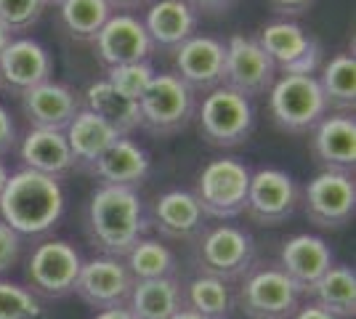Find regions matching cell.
I'll return each instance as SVG.
<instances>
[{"instance_id":"obj_1","label":"cell","mask_w":356,"mask_h":319,"mask_svg":"<svg viewBox=\"0 0 356 319\" xmlns=\"http://www.w3.org/2000/svg\"><path fill=\"white\" fill-rule=\"evenodd\" d=\"M64 202L67 197L61 181L22 167L16 173H8L6 189L0 195V215L3 224H8L19 234L40 237L59 224Z\"/></svg>"},{"instance_id":"obj_2","label":"cell","mask_w":356,"mask_h":319,"mask_svg":"<svg viewBox=\"0 0 356 319\" xmlns=\"http://www.w3.org/2000/svg\"><path fill=\"white\" fill-rule=\"evenodd\" d=\"M147 229L144 205L136 189L99 186L88 202V231L104 256L125 259Z\"/></svg>"},{"instance_id":"obj_3","label":"cell","mask_w":356,"mask_h":319,"mask_svg":"<svg viewBox=\"0 0 356 319\" xmlns=\"http://www.w3.org/2000/svg\"><path fill=\"white\" fill-rule=\"evenodd\" d=\"M268 109L282 131L309 133L330 106L314 75H280L268 91Z\"/></svg>"},{"instance_id":"obj_4","label":"cell","mask_w":356,"mask_h":319,"mask_svg":"<svg viewBox=\"0 0 356 319\" xmlns=\"http://www.w3.org/2000/svg\"><path fill=\"white\" fill-rule=\"evenodd\" d=\"M197 122L205 144L218 149H234L250 138L255 128V109L242 93L218 85L205 96Z\"/></svg>"},{"instance_id":"obj_5","label":"cell","mask_w":356,"mask_h":319,"mask_svg":"<svg viewBox=\"0 0 356 319\" xmlns=\"http://www.w3.org/2000/svg\"><path fill=\"white\" fill-rule=\"evenodd\" d=\"M194 109H197V96L176 72L154 75L147 93L138 101L141 128L157 136H173L184 131L192 122Z\"/></svg>"},{"instance_id":"obj_6","label":"cell","mask_w":356,"mask_h":319,"mask_svg":"<svg viewBox=\"0 0 356 319\" xmlns=\"http://www.w3.org/2000/svg\"><path fill=\"white\" fill-rule=\"evenodd\" d=\"M248 186H250V167L237 157H218L210 160L197 176L194 197L205 215L234 218L245 213Z\"/></svg>"},{"instance_id":"obj_7","label":"cell","mask_w":356,"mask_h":319,"mask_svg":"<svg viewBox=\"0 0 356 319\" xmlns=\"http://www.w3.org/2000/svg\"><path fill=\"white\" fill-rule=\"evenodd\" d=\"M255 40L274 61L277 75H314L322 61L319 40L290 19L268 22Z\"/></svg>"},{"instance_id":"obj_8","label":"cell","mask_w":356,"mask_h":319,"mask_svg":"<svg viewBox=\"0 0 356 319\" xmlns=\"http://www.w3.org/2000/svg\"><path fill=\"white\" fill-rule=\"evenodd\" d=\"M239 309L252 319H290L300 309V290L282 269H255L239 288Z\"/></svg>"},{"instance_id":"obj_9","label":"cell","mask_w":356,"mask_h":319,"mask_svg":"<svg viewBox=\"0 0 356 319\" xmlns=\"http://www.w3.org/2000/svg\"><path fill=\"white\" fill-rule=\"evenodd\" d=\"M303 208L314 227L341 229L356 211V183L348 173L322 170L303 189Z\"/></svg>"},{"instance_id":"obj_10","label":"cell","mask_w":356,"mask_h":319,"mask_svg":"<svg viewBox=\"0 0 356 319\" xmlns=\"http://www.w3.org/2000/svg\"><path fill=\"white\" fill-rule=\"evenodd\" d=\"M277 67L266 56V51L258 46L255 38L232 35L226 43V69L223 85L242 93L245 99L266 96L277 80Z\"/></svg>"},{"instance_id":"obj_11","label":"cell","mask_w":356,"mask_h":319,"mask_svg":"<svg viewBox=\"0 0 356 319\" xmlns=\"http://www.w3.org/2000/svg\"><path fill=\"white\" fill-rule=\"evenodd\" d=\"M298 199L300 192L290 173L280 167H261L250 173L245 213L261 227H280L296 213Z\"/></svg>"},{"instance_id":"obj_12","label":"cell","mask_w":356,"mask_h":319,"mask_svg":"<svg viewBox=\"0 0 356 319\" xmlns=\"http://www.w3.org/2000/svg\"><path fill=\"white\" fill-rule=\"evenodd\" d=\"M200 269L218 279H237L250 272L255 259L252 237L239 227L218 224L200 237Z\"/></svg>"},{"instance_id":"obj_13","label":"cell","mask_w":356,"mask_h":319,"mask_svg":"<svg viewBox=\"0 0 356 319\" xmlns=\"http://www.w3.org/2000/svg\"><path fill=\"white\" fill-rule=\"evenodd\" d=\"M80 266H83V259L74 250V245L64 240H48L35 247L30 266H27V279L38 295L64 298L74 293Z\"/></svg>"},{"instance_id":"obj_14","label":"cell","mask_w":356,"mask_h":319,"mask_svg":"<svg viewBox=\"0 0 356 319\" xmlns=\"http://www.w3.org/2000/svg\"><path fill=\"white\" fill-rule=\"evenodd\" d=\"M176 56V75L192 88L194 93L223 85V69H226V43L210 35H192L173 51Z\"/></svg>"},{"instance_id":"obj_15","label":"cell","mask_w":356,"mask_h":319,"mask_svg":"<svg viewBox=\"0 0 356 319\" xmlns=\"http://www.w3.org/2000/svg\"><path fill=\"white\" fill-rule=\"evenodd\" d=\"M134 274L120 259L102 256L80 266L74 293L93 309H115L128 301L134 290Z\"/></svg>"},{"instance_id":"obj_16","label":"cell","mask_w":356,"mask_h":319,"mask_svg":"<svg viewBox=\"0 0 356 319\" xmlns=\"http://www.w3.org/2000/svg\"><path fill=\"white\" fill-rule=\"evenodd\" d=\"M45 80H54L51 51L35 38H14L0 56V88L22 96Z\"/></svg>"},{"instance_id":"obj_17","label":"cell","mask_w":356,"mask_h":319,"mask_svg":"<svg viewBox=\"0 0 356 319\" xmlns=\"http://www.w3.org/2000/svg\"><path fill=\"white\" fill-rule=\"evenodd\" d=\"M96 59L109 67L118 64H134V61H149L152 56V40L147 35L144 22L136 14H112L102 32L93 40Z\"/></svg>"},{"instance_id":"obj_18","label":"cell","mask_w":356,"mask_h":319,"mask_svg":"<svg viewBox=\"0 0 356 319\" xmlns=\"http://www.w3.org/2000/svg\"><path fill=\"white\" fill-rule=\"evenodd\" d=\"M312 152L322 170L354 176L356 165V120L348 112L325 115L314 125Z\"/></svg>"},{"instance_id":"obj_19","label":"cell","mask_w":356,"mask_h":319,"mask_svg":"<svg viewBox=\"0 0 356 319\" xmlns=\"http://www.w3.org/2000/svg\"><path fill=\"white\" fill-rule=\"evenodd\" d=\"M80 106H83L80 96L70 85L56 80H45L27 93H22V112L30 120V128L67 131Z\"/></svg>"},{"instance_id":"obj_20","label":"cell","mask_w":356,"mask_h":319,"mask_svg":"<svg viewBox=\"0 0 356 319\" xmlns=\"http://www.w3.org/2000/svg\"><path fill=\"white\" fill-rule=\"evenodd\" d=\"M332 266L330 245L316 234H296L282 245L280 269H282L300 293H312V288Z\"/></svg>"},{"instance_id":"obj_21","label":"cell","mask_w":356,"mask_h":319,"mask_svg":"<svg viewBox=\"0 0 356 319\" xmlns=\"http://www.w3.org/2000/svg\"><path fill=\"white\" fill-rule=\"evenodd\" d=\"M200 14L186 0H154L147 6L144 27L152 46L160 51H176L184 40L197 35Z\"/></svg>"},{"instance_id":"obj_22","label":"cell","mask_w":356,"mask_h":319,"mask_svg":"<svg viewBox=\"0 0 356 319\" xmlns=\"http://www.w3.org/2000/svg\"><path fill=\"white\" fill-rule=\"evenodd\" d=\"M152 160L144 147H138L131 136H120L109 149H106L88 173L96 176L104 186H128L136 189L147 181Z\"/></svg>"},{"instance_id":"obj_23","label":"cell","mask_w":356,"mask_h":319,"mask_svg":"<svg viewBox=\"0 0 356 319\" xmlns=\"http://www.w3.org/2000/svg\"><path fill=\"white\" fill-rule=\"evenodd\" d=\"M22 163L27 170L43 173L61 181L74 170L72 149L67 144L64 131H48V128H30V133L22 141Z\"/></svg>"},{"instance_id":"obj_24","label":"cell","mask_w":356,"mask_h":319,"mask_svg":"<svg viewBox=\"0 0 356 319\" xmlns=\"http://www.w3.org/2000/svg\"><path fill=\"white\" fill-rule=\"evenodd\" d=\"M64 136H67V144H70V149H72L74 167L90 170L93 163L118 141L120 133L104 120V117H99L96 112L80 106L77 115L72 117V122L67 125Z\"/></svg>"},{"instance_id":"obj_25","label":"cell","mask_w":356,"mask_h":319,"mask_svg":"<svg viewBox=\"0 0 356 319\" xmlns=\"http://www.w3.org/2000/svg\"><path fill=\"white\" fill-rule=\"evenodd\" d=\"M205 213L194 197V192L186 189H170L154 205V224L170 240H189L202 229Z\"/></svg>"},{"instance_id":"obj_26","label":"cell","mask_w":356,"mask_h":319,"mask_svg":"<svg viewBox=\"0 0 356 319\" xmlns=\"http://www.w3.org/2000/svg\"><path fill=\"white\" fill-rule=\"evenodd\" d=\"M128 309L136 319H170L181 309V288L176 277L136 279L128 295Z\"/></svg>"},{"instance_id":"obj_27","label":"cell","mask_w":356,"mask_h":319,"mask_svg":"<svg viewBox=\"0 0 356 319\" xmlns=\"http://www.w3.org/2000/svg\"><path fill=\"white\" fill-rule=\"evenodd\" d=\"M86 109L96 112L99 117H104L120 136H131L136 128H141V112L136 101H128L125 96H120L106 80L90 83L86 91Z\"/></svg>"},{"instance_id":"obj_28","label":"cell","mask_w":356,"mask_h":319,"mask_svg":"<svg viewBox=\"0 0 356 319\" xmlns=\"http://www.w3.org/2000/svg\"><path fill=\"white\" fill-rule=\"evenodd\" d=\"M59 24L77 43H93L106 22L112 19L115 8L106 0H61Z\"/></svg>"},{"instance_id":"obj_29","label":"cell","mask_w":356,"mask_h":319,"mask_svg":"<svg viewBox=\"0 0 356 319\" xmlns=\"http://www.w3.org/2000/svg\"><path fill=\"white\" fill-rule=\"evenodd\" d=\"M314 304L322 306L335 319L356 314V274L351 266H330L325 277L312 288Z\"/></svg>"},{"instance_id":"obj_30","label":"cell","mask_w":356,"mask_h":319,"mask_svg":"<svg viewBox=\"0 0 356 319\" xmlns=\"http://www.w3.org/2000/svg\"><path fill=\"white\" fill-rule=\"evenodd\" d=\"M322 93L327 99V106L348 112L356 104V59L354 54H338L325 64L322 75L316 77Z\"/></svg>"},{"instance_id":"obj_31","label":"cell","mask_w":356,"mask_h":319,"mask_svg":"<svg viewBox=\"0 0 356 319\" xmlns=\"http://www.w3.org/2000/svg\"><path fill=\"white\" fill-rule=\"evenodd\" d=\"M125 259H128L125 266L134 274V279H160V277H173L176 272V256L170 253V247L152 237H141L128 250Z\"/></svg>"},{"instance_id":"obj_32","label":"cell","mask_w":356,"mask_h":319,"mask_svg":"<svg viewBox=\"0 0 356 319\" xmlns=\"http://www.w3.org/2000/svg\"><path fill=\"white\" fill-rule=\"evenodd\" d=\"M186 298H189L192 311H197L200 317L205 319H223L232 309L226 282L218 279V277H210V274L194 277L189 282V288H186Z\"/></svg>"},{"instance_id":"obj_33","label":"cell","mask_w":356,"mask_h":319,"mask_svg":"<svg viewBox=\"0 0 356 319\" xmlns=\"http://www.w3.org/2000/svg\"><path fill=\"white\" fill-rule=\"evenodd\" d=\"M154 67L152 61H134V64H118V67H109L106 69V83L120 93L125 96L128 101H141V96L147 93L149 83L154 80Z\"/></svg>"},{"instance_id":"obj_34","label":"cell","mask_w":356,"mask_h":319,"mask_svg":"<svg viewBox=\"0 0 356 319\" xmlns=\"http://www.w3.org/2000/svg\"><path fill=\"white\" fill-rule=\"evenodd\" d=\"M43 309L35 293L0 279V319H40Z\"/></svg>"},{"instance_id":"obj_35","label":"cell","mask_w":356,"mask_h":319,"mask_svg":"<svg viewBox=\"0 0 356 319\" xmlns=\"http://www.w3.org/2000/svg\"><path fill=\"white\" fill-rule=\"evenodd\" d=\"M43 11V0H0V24H6L14 35L27 32L40 22Z\"/></svg>"},{"instance_id":"obj_36","label":"cell","mask_w":356,"mask_h":319,"mask_svg":"<svg viewBox=\"0 0 356 319\" xmlns=\"http://www.w3.org/2000/svg\"><path fill=\"white\" fill-rule=\"evenodd\" d=\"M22 256V234L0 221V274L14 269Z\"/></svg>"},{"instance_id":"obj_37","label":"cell","mask_w":356,"mask_h":319,"mask_svg":"<svg viewBox=\"0 0 356 319\" xmlns=\"http://www.w3.org/2000/svg\"><path fill=\"white\" fill-rule=\"evenodd\" d=\"M316 0H268L271 11L277 16H284V19H296V16H306L314 8Z\"/></svg>"},{"instance_id":"obj_38","label":"cell","mask_w":356,"mask_h":319,"mask_svg":"<svg viewBox=\"0 0 356 319\" xmlns=\"http://www.w3.org/2000/svg\"><path fill=\"white\" fill-rule=\"evenodd\" d=\"M16 147V125L6 106L0 104V157L8 154Z\"/></svg>"},{"instance_id":"obj_39","label":"cell","mask_w":356,"mask_h":319,"mask_svg":"<svg viewBox=\"0 0 356 319\" xmlns=\"http://www.w3.org/2000/svg\"><path fill=\"white\" fill-rule=\"evenodd\" d=\"M197 14H226L237 0H186Z\"/></svg>"},{"instance_id":"obj_40","label":"cell","mask_w":356,"mask_h":319,"mask_svg":"<svg viewBox=\"0 0 356 319\" xmlns=\"http://www.w3.org/2000/svg\"><path fill=\"white\" fill-rule=\"evenodd\" d=\"M118 14H134V11H141L147 8L152 0H106Z\"/></svg>"},{"instance_id":"obj_41","label":"cell","mask_w":356,"mask_h":319,"mask_svg":"<svg viewBox=\"0 0 356 319\" xmlns=\"http://www.w3.org/2000/svg\"><path fill=\"white\" fill-rule=\"evenodd\" d=\"M293 319H335V317L330 311H325L322 306L309 304V306H300L296 314H293Z\"/></svg>"},{"instance_id":"obj_42","label":"cell","mask_w":356,"mask_h":319,"mask_svg":"<svg viewBox=\"0 0 356 319\" xmlns=\"http://www.w3.org/2000/svg\"><path fill=\"white\" fill-rule=\"evenodd\" d=\"M93 319H136V317L131 314V309H125V306H115V309H102Z\"/></svg>"},{"instance_id":"obj_43","label":"cell","mask_w":356,"mask_h":319,"mask_svg":"<svg viewBox=\"0 0 356 319\" xmlns=\"http://www.w3.org/2000/svg\"><path fill=\"white\" fill-rule=\"evenodd\" d=\"M11 40H14V32L8 30L6 24H0V56H3V51L8 48V43H11Z\"/></svg>"},{"instance_id":"obj_44","label":"cell","mask_w":356,"mask_h":319,"mask_svg":"<svg viewBox=\"0 0 356 319\" xmlns=\"http://www.w3.org/2000/svg\"><path fill=\"white\" fill-rule=\"evenodd\" d=\"M170 319H205V317H200V314H197V311H192V309H178Z\"/></svg>"},{"instance_id":"obj_45","label":"cell","mask_w":356,"mask_h":319,"mask_svg":"<svg viewBox=\"0 0 356 319\" xmlns=\"http://www.w3.org/2000/svg\"><path fill=\"white\" fill-rule=\"evenodd\" d=\"M6 181H8V167L0 160V195H3V189H6Z\"/></svg>"},{"instance_id":"obj_46","label":"cell","mask_w":356,"mask_h":319,"mask_svg":"<svg viewBox=\"0 0 356 319\" xmlns=\"http://www.w3.org/2000/svg\"><path fill=\"white\" fill-rule=\"evenodd\" d=\"M61 0H43V6H59Z\"/></svg>"}]
</instances>
